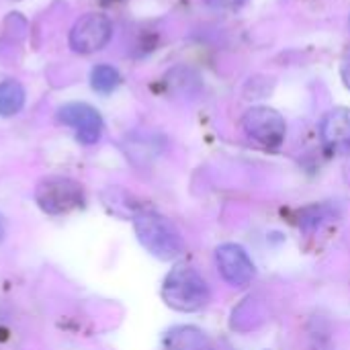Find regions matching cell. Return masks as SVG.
Returning <instances> with one entry per match:
<instances>
[{
  "instance_id": "cell-12",
  "label": "cell",
  "mask_w": 350,
  "mask_h": 350,
  "mask_svg": "<svg viewBox=\"0 0 350 350\" xmlns=\"http://www.w3.org/2000/svg\"><path fill=\"white\" fill-rule=\"evenodd\" d=\"M209 6L213 8H221V10H230V8H238L244 4V0H205Z\"/></svg>"
},
{
  "instance_id": "cell-14",
  "label": "cell",
  "mask_w": 350,
  "mask_h": 350,
  "mask_svg": "<svg viewBox=\"0 0 350 350\" xmlns=\"http://www.w3.org/2000/svg\"><path fill=\"white\" fill-rule=\"evenodd\" d=\"M4 236V224H2V217H0V238Z\"/></svg>"
},
{
  "instance_id": "cell-4",
  "label": "cell",
  "mask_w": 350,
  "mask_h": 350,
  "mask_svg": "<svg viewBox=\"0 0 350 350\" xmlns=\"http://www.w3.org/2000/svg\"><path fill=\"white\" fill-rule=\"evenodd\" d=\"M242 127L250 139L265 148H279L287 135L283 115L271 107H252L242 117Z\"/></svg>"
},
{
  "instance_id": "cell-1",
  "label": "cell",
  "mask_w": 350,
  "mask_h": 350,
  "mask_svg": "<svg viewBox=\"0 0 350 350\" xmlns=\"http://www.w3.org/2000/svg\"><path fill=\"white\" fill-rule=\"evenodd\" d=\"M133 228L142 246L160 260H172L185 250L180 232L170 219L156 211H139L133 217Z\"/></svg>"
},
{
  "instance_id": "cell-7",
  "label": "cell",
  "mask_w": 350,
  "mask_h": 350,
  "mask_svg": "<svg viewBox=\"0 0 350 350\" xmlns=\"http://www.w3.org/2000/svg\"><path fill=\"white\" fill-rule=\"evenodd\" d=\"M215 262L224 281L234 287H246L254 279V262L238 244H221L215 250Z\"/></svg>"
},
{
  "instance_id": "cell-8",
  "label": "cell",
  "mask_w": 350,
  "mask_h": 350,
  "mask_svg": "<svg viewBox=\"0 0 350 350\" xmlns=\"http://www.w3.org/2000/svg\"><path fill=\"white\" fill-rule=\"evenodd\" d=\"M322 139L328 148L350 146V109H332L322 121Z\"/></svg>"
},
{
  "instance_id": "cell-6",
  "label": "cell",
  "mask_w": 350,
  "mask_h": 350,
  "mask_svg": "<svg viewBox=\"0 0 350 350\" xmlns=\"http://www.w3.org/2000/svg\"><path fill=\"white\" fill-rule=\"evenodd\" d=\"M57 119L64 125H70L76 131V137L90 146L96 144L103 135V117L100 113L86 103H68L57 111Z\"/></svg>"
},
{
  "instance_id": "cell-2",
  "label": "cell",
  "mask_w": 350,
  "mask_h": 350,
  "mask_svg": "<svg viewBox=\"0 0 350 350\" xmlns=\"http://www.w3.org/2000/svg\"><path fill=\"white\" fill-rule=\"evenodd\" d=\"M162 297L166 306L176 312H197L207 306L209 287L197 269L191 265H178L164 279Z\"/></svg>"
},
{
  "instance_id": "cell-5",
  "label": "cell",
  "mask_w": 350,
  "mask_h": 350,
  "mask_svg": "<svg viewBox=\"0 0 350 350\" xmlns=\"http://www.w3.org/2000/svg\"><path fill=\"white\" fill-rule=\"evenodd\" d=\"M113 37V23L107 14L88 12L80 16L70 31V47L76 53H94Z\"/></svg>"
},
{
  "instance_id": "cell-13",
  "label": "cell",
  "mask_w": 350,
  "mask_h": 350,
  "mask_svg": "<svg viewBox=\"0 0 350 350\" xmlns=\"http://www.w3.org/2000/svg\"><path fill=\"white\" fill-rule=\"evenodd\" d=\"M340 74H342V80H345V86L350 88V55L345 57L342 62V68H340Z\"/></svg>"
},
{
  "instance_id": "cell-11",
  "label": "cell",
  "mask_w": 350,
  "mask_h": 350,
  "mask_svg": "<svg viewBox=\"0 0 350 350\" xmlns=\"http://www.w3.org/2000/svg\"><path fill=\"white\" fill-rule=\"evenodd\" d=\"M119 82H121L119 72L113 66H109V64H98L90 72V84H92V88L96 92L109 94V92H113L119 86Z\"/></svg>"
},
{
  "instance_id": "cell-3",
  "label": "cell",
  "mask_w": 350,
  "mask_h": 350,
  "mask_svg": "<svg viewBox=\"0 0 350 350\" xmlns=\"http://www.w3.org/2000/svg\"><path fill=\"white\" fill-rule=\"evenodd\" d=\"M39 207L49 215H62L82 205L84 195L78 183L72 178L62 176H49L43 178L35 191Z\"/></svg>"
},
{
  "instance_id": "cell-10",
  "label": "cell",
  "mask_w": 350,
  "mask_h": 350,
  "mask_svg": "<svg viewBox=\"0 0 350 350\" xmlns=\"http://www.w3.org/2000/svg\"><path fill=\"white\" fill-rule=\"evenodd\" d=\"M25 105V88L16 80L0 82V115L12 117Z\"/></svg>"
},
{
  "instance_id": "cell-9",
  "label": "cell",
  "mask_w": 350,
  "mask_h": 350,
  "mask_svg": "<svg viewBox=\"0 0 350 350\" xmlns=\"http://www.w3.org/2000/svg\"><path fill=\"white\" fill-rule=\"evenodd\" d=\"M166 350H211L203 332L195 328H174L166 336Z\"/></svg>"
}]
</instances>
